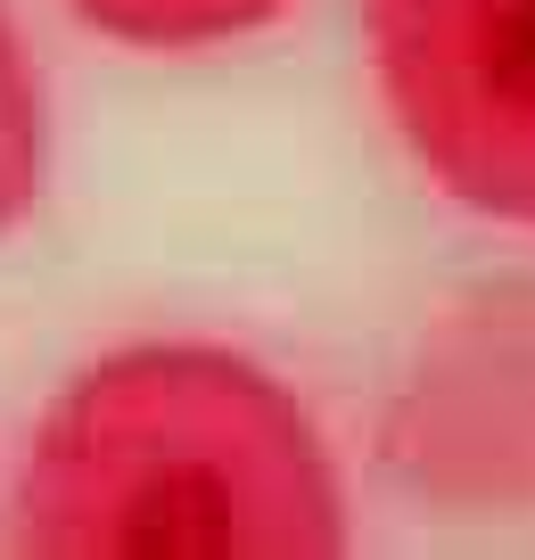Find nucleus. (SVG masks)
Returning <instances> with one entry per match:
<instances>
[{
    "instance_id": "obj_2",
    "label": "nucleus",
    "mask_w": 535,
    "mask_h": 560,
    "mask_svg": "<svg viewBox=\"0 0 535 560\" xmlns=\"http://www.w3.org/2000/svg\"><path fill=\"white\" fill-rule=\"evenodd\" d=\"M404 149L445 198L535 223V0H363Z\"/></svg>"
},
{
    "instance_id": "obj_1",
    "label": "nucleus",
    "mask_w": 535,
    "mask_h": 560,
    "mask_svg": "<svg viewBox=\"0 0 535 560\" xmlns=\"http://www.w3.org/2000/svg\"><path fill=\"white\" fill-rule=\"evenodd\" d=\"M18 544L42 560H329L346 487L264 363L156 338L100 354L42 412Z\"/></svg>"
},
{
    "instance_id": "obj_3",
    "label": "nucleus",
    "mask_w": 535,
    "mask_h": 560,
    "mask_svg": "<svg viewBox=\"0 0 535 560\" xmlns=\"http://www.w3.org/2000/svg\"><path fill=\"white\" fill-rule=\"evenodd\" d=\"M396 487L445 511H535V280H495L420 330L380 412Z\"/></svg>"
},
{
    "instance_id": "obj_5",
    "label": "nucleus",
    "mask_w": 535,
    "mask_h": 560,
    "mask_svg": "<svg viewBox=\"0 0 535 560\" xmlns=\"http://www.w3.org/2000/svg\"><path fill=\"white\" fill-rule=\"evenodd\" d=\"M42 182H50V107L18 25L0 18V231H18L42 207Z\"/></svg>"
},
{
    "instance_id": "obj_4",
    "label": "nucleus",
    "mask_w": 535,
    "mask_h": 560,
    "mask_svg": "<svg viewBox=\"0 0 535 560\" xmlns=\"http://www.w3.org/2000/svg\"><path fill=\"white\" fill-rule=\"evenodd\" d=\"M67 9L132 50H223L240 34H264L289 0H67Z\"/></svg>"
}]
</instances>
